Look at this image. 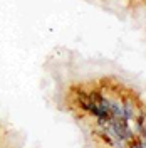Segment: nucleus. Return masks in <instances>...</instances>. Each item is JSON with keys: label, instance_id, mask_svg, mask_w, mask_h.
I'll return each mask as SVG.
<instances>
[]
</instances>
